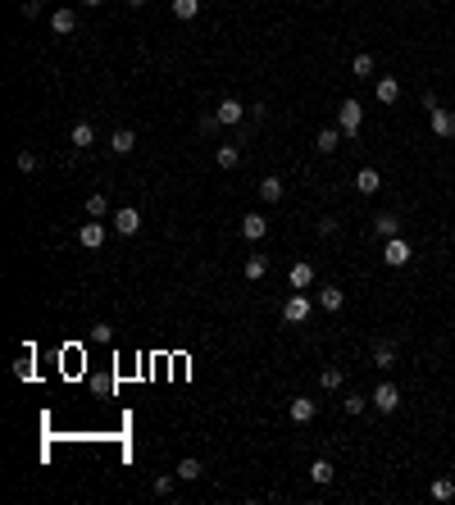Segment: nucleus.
<instances>
[{
    "mask_svg": "<svg viewBox=\"0 0 455 505\" xmlns=\"http://www.w3.org/2000/svg\"><path fill=\"white\" fill-rule=\"evenodd\" d=\"M378 187H383V173L378 169H360V173H355V191H360V196H373Z\"/></svg>",
    "mask_w": 455,
    "mask_h": 505,
    "instance_id": "2eb2a0df",
    "label": "nucleus"
},
{
    "mask_svg": "<svg viewBox=\"0 0 455 505\" xmlns=\"http://www.w3.org/2000/svg\"><path fill=\"white\" fill-rule=\"evenodd\" d=\"M373 96H378L383 105H396V101H401V82H396V77H378V87H373Z\"/></svg>",
    "mask_w": 455,
    "mask_h": 505,
    "instance_id": "f3484780",
    "label": "nucleus"
},
{
    "mask_svg": "<svg viewBox=\"0 0 455 505\" xmlns=\"http://www.w3.org/2000/svg\"><path fill=\"white\" fill-rule=\"evenodd\" d=\"M410 260H414V246H410L405 237H387V241H383V264H387V269H405Z\"/></svg>",
    "mask_w": 455,
    "mask_h": 505,
    "instance_id": "f03ea898",
    "label": "nucleus"
},
{
    "mask_svg": "<svg viewBox=\"0 0 455 505\" xmlns=\"http://www.w3.org/2000/svg\"><path fill=\"white\" fill-rule=\"evenodd\" d=\"M373 364H378V369H392V364H396V346H392V342H378V346H373Z\"/></svg>",
    "mask_w": 455,
    "mask_h": 505,
    "instance_id": "bb28decb",
    "label": "nucleus"
},
{
    "mask_svg": "<svg viewBox=\"0 0 455 505\" xmlns=\"http://www.w3.org/2000/svg\"><path fill=\"white\" fill-rule=\"evenodd\" d=\"M110 151H114V155H132V151H137V132H132V128H114Z\"/></svg>",
    "mask_w": 455,
    "mask_h": 505,
    "instance_id": "f8f14e48",
    "label": "nucleus"
},
{
    "mask_svg": "<svg viewBox=\"0 0 455 505\" xmlns=\"http://www.w3.org/2000/svg\"><path fill=\"white\" fill-rule=\"evenodd\" d=\"M114 232L119 237H137V228H141V215H137V205H123V210H114Z\"/></svg>",
    "mask_w": 455,
    "mask_h": 505,
    "instance_id": "39448f33",
    "label": "nucleus"
},
{
    "mask_svg": "<svg viewBox=\"0 0 455 505\" xmlns=\"http://www.w3.org/2000/svg\"><path fill=\"white\" fill-rule=\"evenodd\" d=\"M14 373H18V378H32V355H18V360H14Z\"/></svg>",
    "mask_w": 455,
    "mask_h": 505,
    "instance_id": "72a5a7b5",
    "label": "nucleus"
},
{
    "mask_svg": "<svg viewBox=\"0 0 455 505\" xmlns=\"http://www.w3.org/2000/svg\"><path fill=\"white\" fill-rule=\"evenodd\" d=\"M77 241H82L86 250H101V246H105V223H101V219L82 223V228H77Z\"/></svg>",
    "mask_w": 455,
    "mask_h": 505,
    "instance_id": "6e6552de",
    "label": "nucleus"
},
{
    "mask_svg": "<svg viewBox=\"0 0 455 505\" xmlns=\"http://www.w3.org/2000/svg\"><path fill=\"white\" fill-rule=\"evenodd\" d=\"M86 215H91V219H110V215H114V210H110V196H105V191L86 196Z\"/></svg>",
    "mask_w": 455,
    "mask_h": 505,
    "instance_id": "5701e85b",
    "label": "nucleus"
},
{
    "mask_svg": "<svg viewBox=\"0 0 455 505\" xmlns=\"http://www.w3.org/2000/svg\"><path fill=\"white\" fill-rule=\"evenodd\" d=\"M369 405H373V401H369V396H360V392H351V396H346V401H342V410H346V414H364V410H369Z\"/></svg>",
    "mask_w": 455,
    "mask_h": 505,
    "instance_id": "c756f323",
    "label": "nucleus"
},
{
    "mask_svg": "<svg viewBox=\"0 0 455 505\" xmlns=\"http://www.w3.org/2000/svg\"><path fill=\"white\" fill-rule=\"evenodd\" d=\"M128 5H132V9H141V5H146V0H128Z\"/></svg>",
    "mask_w": 455,
    "mask_h": 505,
    "instance_id": "58836bf2",
    "label": "nucleus"
},
{
    "mask_svg": "<svg viewBox=\"0 0 455 505\" xmlns=\"http://www.w3.org/2000/svg\"><path fill=\"white\" fill-rule=\"evenodd\" d=\"M259 200L278 205V200H283V178H259Z\"/></svg>",
    "mask_w": 455,
    "mask_h": 505,
    "instance_id": "4be33fe9",
    "label": "nucleus"
},
{
    "mask_svg": "<svg viewBox=\"0 0 455 505\" xmlns=\"http://www.w3.org/2000/svg\"><path fill=\"white\" fill-rule=\"evenodd\" d=\"M264 274H269V260H264V255H250V260H246V283H259Z\"/></svg>",
    "mask_w": 455,
    "mask_h": 505,
    "instance_id": "cd10ccee",
    "label": "nucleus"
},
{
    "mask_svg": "<svg viewBox=\"0 0 455 505\" xmlns=\"http://www.w3.org/2000/svg\"><path fill=\"white\" fill-rule=\"evenodd\" d=\"M214 160H219V169H237L241 151H237V146H219V155H214Z\"/></svg>",
    "mask_w": 455,
    "mask_h": 505,
    "instance_id": "7c9ffc66",
    "label": "nucleus"
},
{
    "mask_svg": "<svg viewBox=\"0 0 455 505\" xmlns=\"http://www.w3.org/2000/svg\"><path fill=\"white\" fill-rule=\"evenodd\" d=\"M173 482H178V473H160V478H155V492H160V497H169Z\"/></svg>",
    "mask_w": 455,
    "mask_h": 505,
    "instance_id": "2f4dec72",
    "label": "nucleus"
},
{
    "mask_svg": "<svg viewBox=\"0 0 455 505\" xmlns=\"http://www.w3.org/2000/svg\"><path fill=\"white\" fill-rule=\"evenodd\" d=\"M373 232H378L383 241L387 237H401V219H396V215H378V219H373Z\"/></svg>",
    "mask_w": 455,
    "mask_h": 505,
    "instance_id": "412c9836",
    "label": "nucleus"
},
{
    "mask_svg": "<svg viewBox=\"0 0 455 505\" xmlns=\"http://www.w3.org/2000/svg\"><path fill=\"white\" fill-rule=\"evenodd\" d=\"M214 114H219V123H228V128H237V123L246 119V105H241L237 96H224V101L214 105Z\"/></svg>",
    "mask_w": 455,
    "mask_h": 505,
    "instance_id": "0eeeda50",
    "label": "nucleus"
},
{
    "mask_svg": "<svg viewBox=\"0 0 455 505\" xmlns=\"http://www.w3.org/2000/svg\"><path fill=\"white\" fill-rule=\"evenodd\" d=\"M196 14H200V0H173V18H182V23H191Z\"/></svg>",
    "mask_w": 455,
    "mask_h": 505,
    "instance_id": "a878e982",
    "label": "nucleus"
},
{
    "mask_svg": "<svg viewBox=\"0 0 455 505\" xmlns=\"http://www.w3.org/2000/svg\"><path fill=\"white\" fill-rule=\"evenodd\" d=\"M428 497L432 501H451L455 497V478H432L428 482Z\"/></svg>",
    "mask_w": 455,
    "mask_h": 505,
    "instance_id": "393cba45",
    "label": "nucleus"
},
{
    "mask_svg": "<svg viewBox=\"0 0 455 505\" xmlns=\"http://www.w3.org/2000/svg\"><path fill=\"white\" fill-rule=\"evenodd\" d=\"M82 5H91V9H101V5H105V0H82Z\"/></svg>",
    "mask_w": 455,
    "mask_h": 505,
    "instance_id": "4c0bfd02",
    "label": "nucleus"
},
{
    "mask_svg": "<svg viewBox=\"0 0 455 505\" xmlns=\"http://www.w3.org/2000/svg\"><path fill=\"white\" fill-rule=\"evenodd\" d=\"M369 401H373V410H383V414H396V410H401V392H396V383H378Z\"/></svg>",
    "mask_w": 455,
    "mask_h": 505,
    "instance_id": "20e7f679",
    "label": "nucleus"
},
{
    "mask_svg": "<svg viewBox=\"0 0 455 505\" xmlns=\"http://www.w3.org/2000/svg\"><path fill=\"white\" fill-rule=\"evenodd\" d=\"M309 478H314V482H319V487H328V482H333V478H337V469H333V460H323V455H319V460H314V464H309Z\"/></svg>",
    "mask_w": 455,
    "mask_h": 505,
    "instance_id": "6ab92c4d",
    "label": "nucleus"
},
{
    "mask_svg": "<svg viewBox=\"0 0 455 505\" xmlns=\"http://www.w3.org/2000/svg\"><path fill=\"white\" fill-rule=\"evenodd\" d=\"M342 305H346V291H342V287H333V283H323V287H319V309L337 314Z\"/></svg>",
    "mask_w": 455,
    "mask_h": 505,
    "instance_id": "1a4fd4ad",
    "label": "nucleus"
},
{
    "mask_svg": "<svg viewBox=\"0 0 455 505\" xmlns=\"http://www.w3.org/2000/svg\"><path fill=\"white\" fill-rule=\"evenodd\" d=\"M309 309H314V300H309L305 291H292V296L283 300V324H305Z\"/></svg>",
    "mask_w": 455,
    "mask_h": 505,
    "instance_id": "7ed1b4c3",
    "label": "nucleus"
},
{
    "mask_svg": "<svg viewBox=\"0 0 455 505\" xmlns=\"http://www.w3.org/2000/svg\"><path fill=\"white\" fill-rule=\"evenodd\" d=\"M428 128H432V137H442V141L455 137V114L442 110V105H432V110H428Z\"/></svg>",
    "mask_w": 455,
    "mask_h": 505,
    "instance_id": "423d86ee",
    "label": "nucleus"
},
{
    "mask_svg": "<svg viewBox=\"0 0 455 505\" xmlns=\"http://www.w3.org/2000/svg\"><path fill=\"white\" fill-rule=\"evenodd\" d=\"M91 337H96V342H110L114 328H110V324H96V328H91Z\"/></svg>",
    "mask_w": 455,
    "mask_h": 505,
    "instance_id": "f704fd0d",
    "label": "nucleus"
},
{
    "mask_svg": "<svg viewBox=\"0 0 455 505\" xmlns=\"http://www.w3.org/2000/svg\"><path fill=\"white\" fill-rule=\"evenodd\" d=\"M173 473H178L182 482H200V478H205V464H200L196 455H187V460H182V464H178V469H173Z\"/></svg>",
    "mask_w": 455,
    "mask_h": 505,
    "instance_id": "dca6fc26",
    "label": "nucleus"
},
{
    "mask_svg": "<svg viewBox=\"0 0 455 505\" xmlns=\"http://www.w3.org/2000/svg\"><path fill=\"white\" fill-rule=\"evenodd\" d=\"M342 137H346L342 128H323V132H319V137H314V146H319V155H333L337 146H342Z\"/></svg>",
    "mask_w": 455,
    "mask_h": 505,
    "instance_id": "a211bd4d",
    "label": "nucleus"
},
{
    "mask_svg": "<svg viewBox=\"0 0 455 505\" xmlns=\"http://www.w3.org/2000/svg\"><path fill=\"white\" fill-rule=\"evenodd\" d=\"M337 128H342L346 137H360V128H364V105L355 101V96L337 105Z\"/></svg>",
    "mask_w": 455,
    "mask_h": 505,
    "instance_id": "f257e3e1",
    "label": "nucleus"
},
{
    "mask_svg": "<svg viewBox=\"0 0 455 505\" xmlns=\"http://www.w3.org/2000/svg\"><path fill=\"white\" fill-rule=\"evenodd\" d=\"M337 232V219H319V237H333Z\"/></svg>",
    "mask_w": 455,
    "mask_h": 505,
    "instance_id": "e433bc0d",
    "label": "nucleus"
},
{
    "mask_svg": "<svg viewBox=\"0 0 455 505\" xmlns=\"http://www.w3.org/2000/svg\"><path fill=\"white\" fill-rule=\"evenodd\" d=\"M69 141L77 146V151H86V146H96V128L91 123H77V128L69 132Z\"/></svg>",
    "mask_w": 455,
    "mask_h": 505,
    "instance_id": "b1692460",
    "label": "nucleus"
},
{
    "mask_svg": "<svg viewBox=\"0 0 455 505\" xmlns=\"http://www.w3.org/2000/svg\"><path fill=\"white\" fill-rule=\"evenodd\" d=\"M342 383H346V378H342V369H337V364L319 369V387H323V392H342Z\"/></svg>",
    "mask_w": 455,
    "mask_h": 505,
    "instance_id": "aec40b11",
    "label": "nucleus"
},
{
    "mask_svg": "<svg viewBox=\"0 0 455 505\" xmlns=\"http://www.w3.org/2000/svg\"><path fill=\"white\" fill-rule=\"evenodd\" d=\"M287 414H292V423H309L319 414V405L309 401V396H292V405H287Z\"/></svg>",
    "mask_w": 455,
    "mask_h": 505,
    "instance_id": "9d476101",
    "label": "nucleus"
},
{
    "mask_svg": "<svg viewBox=\"0 0 455 505\" xmlns=\"http://www.w3.org/2000/svg\"><path fill=\"white\" fill-rule=\"evenodd\" d=\"M18 173H37V155L32 151H18Z\"/></svg>",
    "mask_w": 455,
    "mask_h": 505,
    "instance_id": "473e14b6",
    "label": "nucleus"
},
{
    "mask_svg": "<svg viewBox=\"0 0 455 505\" xmlns=\"http://www.w3.org/2000/svg\"><path fill=\"white\" fill-rule=\"evenodd\" d=\"M264 232H269V219L264 215H246V219H241V237H246V241H264Z\"/></svg>",
    "mask_w": 455,
    "mask_h": 505,
    "instance_id": "ddd939ff",
    "label": "nucleus"
},
{
    "mask_svg": "<svg viewBox=\"0 0 455 505\" xmlns=\"http://www.w3.org/2000/svg\"><path fill=\"white\" fill-rule=\"evenodd\" d=\"M41 14V0H23V18H37Z\"/></svg>",
    "mask_w": 455,
    "mask_h": 505,
    "instance_id": "c9c22d12",
    "label": "nucleus"
},
{
    "mask_svg": "<svg viewBox=\"0 0 455 505\" xmlns=\"http://www.w3.org/2000/svg\"><path fill=\"white\" fill-rule=\"evenodd\" d=\"M351 73H355V77H373V55H369V51H360V55L351 60Z\"/></svg>",
    "mask_w": 455,
    "mask_h": 505,
    "instance_id": "c85d7f7f",
    "label": "nucleus"
},
{
    "mask_svg": "<svg viewBox=\"0 0 455 505\" xmlns=\"http://www.w3.org/2000/svg\"><path fill=\"white\" fill-rule=\"evenodd\" d=\"M51 27H55V37H73L77 32V14H73V9H55Z\"/></svg>",
    "mask_w": 455,
    "mask_h": 505,
    "instance_id": "9b49d317",
    "label": "nucleus"
},
{
    "mask_svg": "<svg viewBox=\"0 0 455 505\" xmlns=\"http://www.w3.org/2000/svg\"><path fill=\"white\" fill-rule=\"evenodd\" d=\"M309 283H314V269H309L305 260H296V264H292V274H287V287H292V291H305Z\"/></svg>",
    "mask_w": 455,
    "mask_h": 505,
    "instance_id": "4468645a",
    "label": "nucleus"
}]
</instances>
